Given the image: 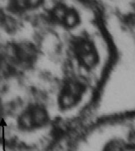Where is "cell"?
Instances as JSON below:
<instances>
[{"mask_svg":"<svg viewBox=\"0 0 135 151\" xmlns=\"http://www.w3.org/2000/svg\"><path fill=\"white\" fill-rule=\"evenodd\" d=\"M43 0H10V7L16 12L36 9L41 5Z\"/></svg>","mask_w":135,"mask_h":151,"instance_id":"cell-1","label":"cell"},{"mask_svg":"<svg viewBox=\"0 0 135 151\" xmlns=\"http://www.w3.org/2000/svg\"><path fill=\"white\" fill-rule=\"evenodd\" d=\"M130 117H131V116H130ZM131 125H132V131H133V132H134V135H135V125H134V126L133 125V124H132V119H131Z\"/></svg>","mask_w":135,"mask_h":151,"instance_id":"cell-2","label":"cell"}]
</instances>
